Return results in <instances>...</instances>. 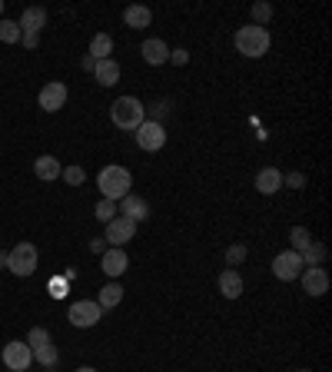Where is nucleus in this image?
I'll return each mask as SVG.
<instances>
[{
  "label": "nucleus",
  "mask_w": 332,
  "mask_h": 372,
  "mask_svg": "<svg viewBox=\"0 0 332 372\" xmlns=\"http://www.w3.org/2000/svg\"><path fill=\"white\" fill-rule=\"evenodd\" d=\"M296 372H313V369H296Z\"/></svg>",
  "instance_id": "obj_41"
},
{
  "label": "nucleus",
  "mask_w": 332,
  "mask_h": 372,
  "mask_svg": "<svg viewBox=\"0 0 332 372\" xmlns=\"http://www.w3.org/2000/svg\"><path fill=\"white\" fill-rule=\"evenodd\" d=\"M302 269H306V266H302V256L292 253V250H283V253L272 259V276H276V280H283V283L299 280Z\"/></svg>",
  "instance_id": "obj_7"
},
{
  "label": "nucleus",
  "mask_w": 332,
  "mask_h": 372,
  "mask_svg": "<svg viewBox=\"0 0 332 372\" xmlns=\"http://www.w3.org/2000/svg\"><path fill=\"white\" fill-rule=\"evenodd\" d=\"M80 67H83V70H90V74H93V67H97V60H93L90 54H87V57L80 60Z\"/></svg>",
  "instance_id": "obj_36"
},
{
  "label": "nucleus",
  "mask_w": 332,
  "mask_h": 372,
  "mask_svg": "<svg viewBox=\"0 0 332 372\" xmlns=\"http://www.w3.org/2000/svg\"><path fill=\"white\" fill-rule=\"evenodd\" d=\"M24 343L31 346V349H44V346L53 343V336H50V332H47L44 326H33L31 332H27V339H24Z\"/></svg>",
  "instance_id": "obj_26"
},
{
  "label": "nucleus",
  "mask_w": 332,
  "mask_h": 372,
  "mask_svg": "<svg viewBox=\"0 0 332 372\" xmlns=\"http://www.w3.org/2000/svg\"><path fill=\"white\" fill-rule=\"evenodd\" d=\"M33 173H37L40 179H47V183H50V179H60L63 166H60V160H57V156L44 153V156H37V160H33Z\"/></svg>",
  "instance_id": "obj_18"
},
{
  "label": "nucleus",
  "mask_w": 332,
  "mask_h": 372,
  "mask_svg": "<svg viewBox=\"0 0 332 372\" xmlns=\"http://www.w3.org/2000/svg\"><path fill=\"white\" fill-rule=\"evenodd\" d=\"M299 280H302V293H309L313 299L329 293V273H326L322 266H306L299 273Z\"/></svg>",
  "instance_id": "obj_10"
},
{
  "label": "nucleus",
  "mask_w": 332,
  "mask_h": 372,
  "mask_svg": "<svg viewBox=\"0 0 332 372\" xmlns=\"http://www.w3.org/2000/svg\"><path fill=\"white\" fill-rule=\"evenodd\" d=\"M136 236V223L133 220H126V216H117V220H110L106 223V233H103V243H110V246H117V250H123L130 239Z\"/></svg>",
  "instance_id": "obj_9"
},
{
  "label": "nucleus",
  "mask_w": 332,
  "mask_h": 372,
  "mask_svg": "<svg viewBox=\"0 0 332 372\" xmlns=\"http://www.w3.org/2000/svg\"><path fill=\"white\" fill-rule=\"evenodd\" d=\"M283 186H289V190H302V186H306V173H299V170L286 173V177H283Z\"/></svg>",
  "instance_id": "obj_32"
},
{
  "label": "nucleus",
  "mask_w": 332,
  "mask_h": 372,
  "mask_svg": "<svg viewBox=\"0 0 332 372\" xmlns=\"http://www.w3.org/2000/svg\"><path fill=\"white\" fill-rule=\"evenodd\" d=\"M123 24L130 30H147L153 24V10L143 7V3H130V7L123 10Z\"/></svg>",
  "instance_id": "obj_16"
},
{
  "label": "nucleus",
  "mask_w": 332,
  "mask_h": 372,
  "mask_svg": "<svg viewBox=\"0 0 332 372\" xmlns=\"http://www.w3.org/2000/svg\"><path fill=\"white\" fill-rule=\"evenodd\" d=\"M97 302H100V309H117V306H120L123 302V286L117 283V280H113V283H106L103 289H100V299H97Z\"/></svg>",
  "instance_id": "obj_21"
},
{
  "label": "nucleus",
  "mask_w": 332,
  "mask_h": 372,
  "mask_svg": "<svg viewBox=\"0 0 332 372\" xmlns=\"http://www.w3.org/2000/svg\"><path fill=\"white\" fill-rule=\"evenodd\" d=\"M110 54H113V37H110V33H97V37L90 40V57L106 60Z\"/></svg>",
  "instance_id": "obj_23"
},
{
  "label": "nucleus",
  "mask_w": 332,
  "mask_h": 372,
  "mask_svg": "<svg viewBox=\"0 0 332 372\" xmlns=\"http://www.w3.org/2000/svg\"><path fill=\"white\" fill-rule=\"evenodd\" d=\"M20 44L27 47V50H37L40 47V33H20Z\"/></svg>",
  "instance_id": "obj_34"
},
{
  "label": "nucleus",
  "mask_w": 332,
  "mask_h": 372,
  "mask_svg": "<svg viewBox=\"0 0 332 372\" xmlns=\"http://www.w3.org/2000/svg\"><path fill=\"white\" fill-rule=\"evenodd\" d=\"M103 319V309H100V302L97 299H76L74 306H70V323L76 329H90L97 326Z\"/></svg>",
  "instance_id": "obj_6"
},
{
  "label": "nucleus",
  "mask_w": 332,
  "mask_h": 372,
  "mask_svg": "<svg viewBox=\"0 0 332 372\" xmlns=\"http://www.w3.org/2000/svg\"><path fill=\"white\" fill-rule=\"evenodd\" d=\"M76 372H100V369H93V366H80Z\"/></svg>",
  "instance_id": "obj_39"
},
{
  "label": "nucleus",
  "mask_w": 332,
  "mask_h": 372,
  "mask_svg": "<svg viewBox=\"0 0 332 372\" xmlns=\"http://www.w3.org/2000/svg\"><path fill=\"white\" fill-rule=\"evenodd\" d=\"M70 186H83V179H87V170L83 166H63V173H60Z\"/></svg>",
  "instance_id": "obj_31"
},
{
  "label": "nucleus",
  "mask_w": 332,
  "mask_h": 372,
  "mask_svg": "<svg viewBox=\"0 0 332 372\" xmlns=\"http://www.w3.org/2000/svg\"><path fill=\"white\" fill-rule=\"evenodd\" d=\"M44 27H47L44 7H27V10L20 14V30H24V33H40Z\"/></svg>",
  "instance_id": "obj_20"
},
{
  "label": "nucleus",
  "mask_w": 332,
  "mask_h": 372,
  "mask_svg": "<svg viewBox=\"0 0 332 372\" xmlns=\"http://www.w3.org/2000/svg\"><path fill=\"white\" fill-rule=\"evenodd\" d=\"M37 104H40V110H47V113L63 110V106H67V83H60V80L47 83V87L40 90V97H37Z\"/></svg>",
  "instance_id": "obj_12"
},
{
  "label": "nucleus",
  "mask_w": 332,
  "mask_h": 372,
  "mask_svg": "<svg viewBox=\"0 0 332 372\" xmlns=\"http://www.w3.org/2000/svg\"><path fill=\"white\" fill-rule=\"evenodd\" d=\"M20 24L17 20H3L0 17V44H20Z\"/></svg>",
  "instance_id": "obj_25"
},
{
  "label": "nucleus",
  "mask_w": 332,
  "mask_h": 372,
  "mask_svg": "<svg viewBox=\"0 0 332 372\" xmlns=\"http://www.w3.org/2000/svg\"><path fill=\"white\" fill-rule=\"evenodd\" d=\"M233 44L240 50L242 57H266L272 47V37L266 27H256V24H246V27L236 30V37H233Z\"/></svg>",
  "instance_id": "obj_2"
},
{
  "label": "nucleus",
  "mask_w": 332,
  "mask_h": 372,
  "mask_svg": "<svg viewBox=\"0 0 332 372\" xmlns=\"http://www.w3.org/2000/svg\"><path fill=\"white\" fill-rule=\"evenodd\" d=\"M93 216H97L100 223L117 220V203H113V200H100V203H97V209H93Z\"/></svg>",
  "instance_id": "obj_29"
},
{
  "label": "nucleus",
  "mask_w": 332,
  "mask_h": 372,
  "mask_svg": "<svg viewBox=\"0 0 332 372\" xmlns=\"http://www.w3.org/2000/svg\"><path fill=\"white\" fill-rule=\"evenodd\" d=\"M33 362V353L27 343H20V339H14V343L3 346V366L10 372H27Z\"/></svg>",
  "instance_id": "obj_8"
},
{
  "label": "nucleus",
  "mask_w": 332,
  "mask_h": 372,
  "mask_svg": "<svg viewBox=\"0 0 332 372\" xmlns=\"http://www.w3.org/2000/svg\"><path fill=\"white\" fill-rule=\"evenodd\" d=\"M269 20H272V3H266V0L253 3V24H256V27H266Z\"/></svg>",
  "instance_id": "obj_28"
},
{
  "label": "nucleus",
  "mask_w": 332,
  "mask_h": 372,
  "mask_svg": "<svg viewBox=\"0 0 332 372\" xmlns=\"http://www.w3.org/2000/svg\"><path fill=\"white\" fill-rule=\"evenodd\" d=\"M246 256H249V250H246L242 243H233V246L226 250V263H229V269L242 266V263H246Z\"/></svg>",
  "instance_id": "obj_30"
},
{
  "label": "nucleus",
  "mask_w": 332,
  "mask_h": 372,
  "mask_svg": "<svg viewBox=\"0 0 332 372\" xmlns=\"http://www.w3.org/2000/svg\"><path fill=\"white\" fill-rule=\"evenodd\" d=\"M256 190L263 196L279 193V190H283V173H279L276 166H263V170L256 173Z\"/></svg>",
  "instance_id": "obj_15"
},
{
  "label": "nucleus",
  "mask_w": 332,
  "mask_h": 372,
  "mask_svg": "<svg viewBox=\"0 0 332 372\" xmlns=\"http://www.w3.org/2000/svg\"><path fill=\"white\" fill-rule=\"evenodd\" d=\"M289 243H292V253H306V246L313 243V233L306 229V226H292V233H289Z\"/></svg>",
  "instance_id": "obj_24"
},
{
  "label": "nucleus",
  "mask_w": 332,
  "mask_h": 372,
  "mask_svg": "<svg viewBox=\"0 0 332 372\" xmlns=\"http://www.w3.org/2000/svg\"><path fill=\"white\" fill-rule=\"evenodd\" d=\"M90 253H100V256L106 253V243H103V239H90Z\"/></svg>",
  "instance_id": "obj_35"
},
{
  "label": "nucleus",
  "mask_w": 332,
  "mask_h": 372,
  "mask_svg": "<svg viewBox=\"0 0 332 372\" xmlns=\"http://www.w3.org/2000/svg\"><path fill=\"white\" fill-rule=\"evenodd\" d=\"M169 63H176V67H183V63H190V50H183V47H176V50H169Z\"/></svg>",
  "instance_id": "obj_33"
},
{
  "label": "nucleus",
  "mask_w": 332,
  "mask_h": 372,
  "mask_svg": "<svg viewBox=\"0 0 332 372\" xmlns=\"http://www.w3.org/2000/svg\"><path fill=\"white\" fill-rule=\"evenodd\" d=\"M110 117H113V123L120 127V130H133L147 120V106H143V100H136V97H117L113 100V106H110Z\"/></svg>",
  "instance_id": "obj_3"
},
{
  "label": "nucleus",
  "mask_w": 332,
  "mask_h": 372,
  "mask_svg": "<svg viewBox=\"0 0 332 372\" xmlns=\"http://www.w3.org/2000/svg\"><path fill=\"white\" fill-rule=\"evenodd\" d=\"M140 54H143V60H147L150 67H160V63H166V60H169V47H166L160 37H150V40H143Z\"/></svg>",
  "instance_id": "obj_17"
},
{
  "label": "nucleus",
  "mask_w": 332,
  "mask_h": 372,
  "mask_svg": "<svg viewBox=\"0 0 332 372\" xmlns=\"http://www.w3.org/2000/svg\"><path fill=\"white\" fill-rule=\"evenodd\" d=\"M126 266H130V256H126V250H117V246H106V253L100 256V269H103L110 280H117V276H123L126 273Z\"/></svg>",
  "instance_id": "obj_13"
},
{
  "label": "nucleus",
  "mask_w": 332,
  "mask_h": 372,
  "mask_svg": "<svg viewBox=\"0 0 332 372\" xmlns=\"http://www.w3.org/2000/svg\"><path fill=\"white\" fill-rule=\"evenodd\" d=\"M117 213H120V216H126V220H133V223L140 226L143 220H150V203H147L143 196L126 193L120 203H117Z\"/></svg>",
  "instance_id": "obj_11"
},
{
  "label": "nucleus",
  "mask_w": 332,
  "mask_h": 372,
  "mask_svg": "<svg viewBox=\"0 0 332 372\" xmlns=\"http://www.w3.org/2000/svg\"><path fill=\"white\" fill-rule=\"evenodd\" d=\"M37 259H40V253L33 243H17L14 250H7V269L14 276H24V280L37 273Z\"/></svg>",
  "instance_id": "obj_4"
},
{
  "label": "nucleus",
  "mask_w": 332,
  "mask_h": 372,
  "mask_svg": "<svg viewBox=\"0 0 332 372\" xmlns=\"http://www.w3.org/2000/svg\"><path fill=\"white\" fill-rule=\"evenodd\" d=\"M133 136H136V147L147 149V153H156V149L166 147V127L160 120H143Z\"/></svg>",
  "instance_id": "obj_5"
},
{
  "label": "nucleus",
  "mask_w": 332,
  "mask_h": 372,
  "mask_svg": "<svg viewBox=\"0 0 332 372\" xmlns=\"http://www.w3.org/2000/svg\"><path fill=\"white\" fill-rule=\"evenodd\" d=\"M97 186H100V196L103 200H113V203H120L123 196L130 193V186H133V173L120 163H110L100 170V177H97Z\"/></svg>",
  "instance_id": "obj_1"
},
{
  "label": "nucleus",
  "mask_w": 332,
  "mask_h": 372,
  "mask_svg": "<svg viewBox=\"0 0 332 372\" xmlns=\"http://www.w3.org/2000/svg\"><path fill=\"white\" fill-rule=\"evenodd\" d=\"M242 289H246V286H242V276L236 269H223V273H219V293L226 299H240Z\"/></svg>",
  "instance_id": "obj_19"
},
{
  "label": "nucleus",
  "mask_w": 332,
  "mask_h": 372,
  "mask_svg": "<svg viewBox=\"0 0 332 372\" xmlns=\"http://www.w3.org/2000/svg\"><path fill=\"white\" fill-rule=\"evenodd\" d=\"M326 256H329V250H326L319 239H313V243L306 246V253H302V266H322Z\"/></svg>",
  "instance_id": "obj_22"
},
{
  "label": "nucleus",
  "mask_w": 332,
  "mask_h": 372,
  "mask_svg": "<svg viewBox=\"0 0 332 372\" xmlns=\"http://www.w3.org/2000/svg\"><path fill=\"white\" fill-rule=\"evenodd\" d=\"M33 353V359H37V362H40V366H47V369H53V366H57V346L50 343V346H44V349H31Z\"/></svg>",
  "instance_id": "obj_27"
},
{
  "label": "nucleus",
  "mask_w": 332,
  "mask_h": 372,
  "mask_svg": "<svg viewBox=\"0 0 332 372\" xmlns=\"http://www.w3.org/2000/svg\"><path fill=\"white\" fill-rule=\"evenodd\" d=\"M0 269H7V250H0Z\"/></svg>",
  "instance_id": "obj_38"
},
{
  "label": "nucleus",
  "mask_w": 332,
  "mask_h": 372,
  "mask_svg": "<svg viewBox=\"0 0 332 372\" xmlns=\"http://www.w3.org/2000/svg\"><path fill=\"white\" fill-rule=\"evenodd\" d=\"M0 14H3V0H0Z\"/></svg>",
  "instance_id": "obj_40"
},
{
  "label": "nucleus",
  "mask_w": 332,
  "mask_h": 372,
  "mask_svg": "<svg viewBox=\"0 0 332 372\" xmlns=\"http://www.w3.org/2000/svg\"><path fill=\"white\" fill-rule=\"evenodd\" d=\"M93 80H97L100 87H117V83H120V63H117L113 57L97 60V67H93Z\"/></svg>",
  "instance_id": "obj_14"
},
{
  "label": "nucleus",
  "mask_w": 332,
  "mask_h": 372,
  "mask_svg": "<svg viewBox=\"0 0 332 372\" xmlns=\"http://www.w3.org/2000/svg\"><path fill=\"white\" fill-rule=\"evenodd\" d=\"M63 283H67V280H57V283H53V296H57V299L63 296Z\"/></svg>",
  "instance_id": "obj_37"
}]
</instances>
